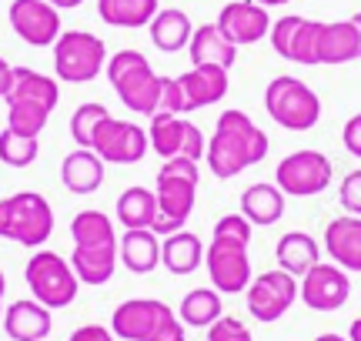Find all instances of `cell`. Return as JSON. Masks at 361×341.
<instances>
[{"mask_svg": "<svg viewBox=\"0 0 361 341\" xmlns=\"http://www.w3.org/2000/svg\"><path fill=\"white\" fill-rule=\"evenodd\" d=\"M268 151H271L268 134L261 131L245 111L228 107V111H221L214 134L207 137L204 164L218 181H231L238 174H245L247 168L261 164L268 158Z\"/></svg>", "mask_w": 361, "mask_h": 341, "instance_id": "obj_1", "label": "cell"}, {"mask_svg": "<svg viewBox=\"0 0 361 341\" xmlns=\"http://www.w3.org/2000/svg\"><path fill=\"white\" fill-rule=\"evenodd\" d=\"M351 20L358 24V34H361V11H358V13H351Z\"/></svg>", "mask_w": 361, "mask_h": 341, "instance_id": "obj_53", "label": "cell"}, {"mask_svg": "<svg viewBox=\"0 0 361 341\" xmlns=\"http://www.w3.org/2000/svg\"><path fill=\"white\" fill-rule=\"evenodd\" d=\"M207 341H255L251 328H247L241 318L234 315H221L211 328H207Z\"/></svg>", "mask_w": 361, "mask_h": 341, "instance_id": "obj_40", "label": "cell"}, {"mask_svg": "<svg viewBox=\"0 0 361 341\" xmlns=\"http://www.w3.org/2000/svg\"><path fill=\"white\" fill-rule=\"evenodd\" d=\"M338 201H341V208L361 218V168L345 174V181L338 184Z\"/></svg>", "mask_w": 361, "mask_h": 341, "instance_id": "obj_42", "label": "cell"}, {"mask_svg": "<svg viewBox=\"0 0 361 341\" xmlns=\"http://www.w3.org/2000/svg\"><path fill=\"white\" fill-rule=\"evenodd\" d=\"M228 74L224 67H214V64H201V67H191L180 74V87L188 94V107L191 111H201V107H211V104H221L228 97Z\"/></svg>", "mask_w": 361, "mask_h": 341, "instance_id": "obj_20", "label": "cell"}, {"mask_svg": "<svg viewBox=\"0 0 361 341\" xmlns=\"http://www.w3.org/2000/svg\"><path fill=\"white\" fill-rule=\"evenodd\" d=\"M224 315V298L214 288H194L188 291L178 304V318L184 321V328H211L218 318Z\"/></svg>", "mask_w": 361, "mask_h": 341, "instance_id": "obj_31", "label": "cell"}, {"mask_svg": "<svg viewBox=\"0 0 361 341\" xmlns=\"http://www.w3.org/2000/svg\"><path fill=\"white\" fill-rule=\"evenodd\" d=\"M204 268L211 278V288L221 294H245L255 278L247 244L224 241V237H211V244L204 248Z\"/></svg>", "mask_w": 361, "mask_h": 341, "instance_id": "obj_10", "label": "cell"}, {"mask_svg": "<svg viewBox=\"0 0 361 341\" xmlns=\"http://www.w3.org/2000/svg\"><path fill=\"white\" fill-rule=\"evenodd\" d=\"M71 341H114V331L104 328V325H80L71 335Z\"/></svg>", "mask_w": 361, "mask_h": 341, "instance_id": "obj_46", "label": "cell"}, {"mask_svg": "<svg viewBox=\"0 0 361 341\" xmlns=\"http://www.w3.org/2000/svg\"><path fill=\"white\" fill-rule=\"evenodd\" d=\"M4 291H7V278H4V271H0V298H4Z\"/></svg>", "mask_w": 361, "mask_h": 341, "instance_id": "obj_52", "label": "cell"}, {"mask_svg": "<svg viewBox=\"0 0 361 341\" xmlns=\"http://www.w3.org/2000/svg\"><path fill=\"white\" fill-rule=\"evenodd\" d=\"M13 34L30 44V47H54V40L61 37V11L51 7L47 0H11L7 7Z\"/></svg>", "mask_w": 361, "mask_h": 341, "instance_id": "obj_13", "label": "cell"}, {"mask_svg": "<svg viewBox=\"0 0 361 341\" xmlns=\"http://www.w3.org/2000/svg\"><path fill=\"white\" fill-rule=\"evenodd\" d=\"M71 268L80 285L101 288L117 271V248H74L71 251Z\"/></svg>", "mask_w": 361, "mask_h": 341, "instance_id": "obj_28", "label": "cell"}, {"mask_svg": "<svg viewBox=\"0 0 361 341\" xmlns=\"http://www.w3.org/2000/svg\"><path fill=\"white\" fill-rule=\"evenodd\" d=\"M298 298L308 304L311 311H338L351 298V278L338 264L318 261L311 271L298 278Z\"/></svg>", "mask_w": 361, "mask_h": 341, "instance_id": "obj_12", "label": "cell"}, {"mask_svg": "<svg viewBox=\"0 0 361 341\" xmlns=\"http://www.w3.org/2000/svg\"><path fill=\"white\" fill-rule=\"evenodd\" d=\"M111 118V111L97 101H87V104H80L74 114H71V137H74V144L78 147H90L94 144V134L101 128V120Z\"/></svg>", "mask_w": 361, "mask_h": 341, "instance_id": "obj_36", "label": "cell"}, {"mask_svg": "<svg viewBox=\"0 0 361 341\" xmlns=\"http://www.w3.org/2000/svg\"><path fill=\"white\" fill-rule=\"evenodd\" d=\"M114 214L121 228H154V218H157V197L151 187H124L117 194V204H114Z\"/></svg>", "mask_w": 361, "mask_h": 341, "instance_id": "obj_29", "label": "cell"}, {"mask_svg": "<svg viewBox=\"0 0 361 341\" xmlns=\"http://www.w3.org/2000/svg\"><path fill=\"white\" fill-rule=\"evenodd\" d=\"M168 311H174V308L157 302V298H130V302H121L114 308L111 331L121 341H147Z\"/></svg>", "mask_w": 361, "mask_h": 341, "instance_id": "obj_15", "label": "cell"}, {"mask_svg": "<svg viewBox=\"0 0 361 341\" xmlns=\"http://www.w3.org/2000/svg\"><path fill=\"white\" fill-rule=\"evenodd\" d=\"M0 328L7 331L11 341H47L54 328V318H51V308H44L40 302L34 298H20L4 308V321Z\"/></svg>", "mask_w": 361, "mask_h": 341, "instance_id": "obj_16", "label": "cell"}, {"mask_svg": "<svg viewBox=\"0 0 361 341\" xmlns=\"http://www.w3.org/2000/svg\"><path fill=\"white\" fill-rule=\"evenodd\" d=\"M104 164L97 151L90 147H78L71 151L64 161H61V181L71 194H94L104 184Z\"/></svg>", "mask_w": 361, "mask_h": 341, "instance_id": "obj_21", "label": "cell"}, {"mask_svg": "<svg viewBox=\"0 0 361 341\" xmlns=\"http://www.w3.org/2000/svg\"><path fill=\"white\" fill-rule=\"evenodd\" d=\"M147 341H188V335H184V321L178 318V311H168L164 315V321L154 328V335Z\"/></svg>", "mask_w": 361, "mask_h": 341, "instance_id": "obj_44", "label": "cell"}, {"mask_svg": "<svg viewBox=\"0 0 361 341\" xmlns=\"http://www.w3.org/2000/svg\"><path fill=\"white\" fill-rule=\"evenodd\" d=\"M54 111L44 104H30V101H7V128L27 137H40Z\"/></svg>", "mask_w": 361, "mask_h": 341, "instance_id": "obj_34", "label": "cell"}, {"mask_svg": "<svg viewBox=\"0 0 361 341\" xmlns=\"http://www.w3.org/2000/svg\"><path fill=\"white\" fill-rule=\"evenodd\" d=\"M71 237H74V248H117L114 221L104 211H94V208L74 214Z\"/></svg>", "mask_w": 361, "mask_h": 341, "instance_id": "obj_30", "label": "cell"}, {"mask_svg": "<svg viewBox=\"0 0 361 341\" xmlns=\"http://www.w3.org/2000/svg\"><path fill=\"white\" fill-rule=\"evenodd\" d=\"M204 261V241L194 235V231H174V235L161 237V264L168 268L171 275H194Z\"/></svg>", "mask_w": 361, "mask_h": 341, "instance_id": "obj_24", "label": "cell"}, {"mask_svg": "<svg viewBox=\"0 0 361 341\" xmlns=\"http://www.w3.org/2000/svg\"><path fill=\"white\" fill-rule=\"evenodd\" d=\"M157 111H168V114H191V107H188V94L180 87L178 78H161V107Z\"/></svg>", "mask_w": 361, "mask_h": 341, "instance_id": "obj_41", "label": "cell"}, {"mask_svg": "<svg viewBox=\"0 0 361 341\" xmlns=\"http://www.w3.org/2000/svg\"><path fill=\"white\" fill-rule=\"evenodd\" d=\"M104 70H107V80L121 97V104L141 118H154L161 107V74L141 51H130V47L117 51L114 57H107Z\"/></svg>", "mask_w": 361, "mask_h": 341, "instance_id": "obj_3", "label": "cell"}, {"mask_svg": "<svg viewBox=\"0 0 361 341\" xmlns=\"http://www.w3.org/2000/svg\"><path fill=\"white\" fill-rule=\"evenodd\" d=\"M54 235V208L37 191H17L0 197V237L24 248H40Z\"/></svg>", "mask_w": 361, "mask_h": 341, "instance_id": "obj_4", "label": "cell"}, {"mask_svg": "<svg viewBox=\"0 0 361 341\" xmlns=\"http://www.w3.org/2000/svg\"><path fill=\"white\" fill-rule=\"evenodd\" d=\"M341 141H345V151H348V154H355V158L361 161V114L348 118L345 131H341Z\"/></svg>", "mask_w": 361, "mask_h": 341, "instance_id": "obj_45", "label": "cell"}, {"mask_svg": "<svg viewBox=\"0 0 361 341\" xmlns=\"http://www.w3.org/2000/svg\"><path fill=\"white\" fill-rule=\"evenodd\" d=\"M51 7H57V11H74V7H80L84 0H47Z\"/></svg>", "mask_w": 361, "mask_h": 341, "instance_id": "obj_48", "label": "cell"}, {"mask_svg": "<svg viewBox=\"0 0 361 341\" xmlns=\"http://www.w3.org/2000/svg\"><path fill=\"white\" fill-rule=\"evenodd\" d=\"M314 341H348V338H341V335H318Z\"/></svg>", "mask_w": 361, "mask_h": 341, "instance_id": "obj_51", "label": "cell"}, {"mask_svg": "<svg viewBox=\"0 0 361 341\" xmlns=\"http://www.w3.org/2000/svg\"><path fill=\"white\" fill-rule=\"evenodd\" d=\"M264 107L271 120L284 131H311L322 120V97L311 91L305 80L281 74L264 87Z\"/></svg>", "mask_w": 361, "mask_h": 341, "instance_id": "obj_5", "label": "cell"}, {"mask_svg": "<svg viewBox=\"0 0 361 341\" xmlns=\"http://www.w3.org/2000/svg\"><path fill=\"white\" fill-rule=\"evenodd\" d=\"M331 178H335V168H331L328 154L311 151V147L291 151V154L281 158L278 161V168H274V184L281 187L284 197L322 194L324 187H331Z\"/></svg>", "mask_w": 361, "mask_h": 341, "instance_id": "obj_8", "label": "cell"}, {"mask_svg": "<svg viewBox=\"0 0 361 341\" xmlns=\"http://www.w3.org/2000/svg\"><path fill=\"white\" fill-rule=\"evenodd\" d=\"M197 181H201V168L191 158H171L161 164L154 178V197H157V218L154 231L157 237H168L180 231L194 211L197 201Z\"/></svg>", "mask_w": 361, "mask_h": 341, "instance_id": "obj_2", "label": "cell"}, {"mask_svg": "<svg viewBox=\"0 0 361 341\" xmlns=\"http://www.w3.org/2000/svg\"><path fill=\"white\" fill-rule=\"evenodd\" d=\"M157 11V0H97V17L107 27H147Z\"/></svg>", "mask_w": 361, "mask_h": 341, "instance_id": "obj_32", "label": "cell"}, {"mask_svg": "<svg viewBox=\"0 0 361 341\" xmlns=\"http://www.w3.org/2000/svg\"><path fill=\"white\" fill-rule=\"evenodd\" d=\"M318 27H322V20H308L305 17V24H301L298 40H295V54H291L295 64L318 67Z\"/></svg>", "mask_w": 361, "mask_h": 341, "instance_id": "obj_38", "label": "cell"}, {"mask_svg": "<svg viewBox=\"0 0 361 341\" xmlns=\"http://www.w3.org/2000/svg\"><path fill=\"white\" fill-rule=\"evenodd\" d=\"M251 231H255V224L247 221L245 214H224V218H218V224H214L211 237H224V241L251 244Z\"/></svg>", "mask_w": 361, "mask_h": 341, "instance_id": "obj_39", "label": "cell"}, {"mask_svg": "<svg viewBox=\"0 0 361 341\" xmlns=\"http://www.w3.org/2000/svg\"><path fill=\"white\" fill-rule=\"evenodd\" d=\"M24 281L34 302H40L44 308H71L78 302V291H80V281L74 275V268L67 258H61L57 251H34L30 261L24 268Z\"/></svg>", "mask_w": 361, "mask_h": 341, "instance_id": "obj_6", "label": "cell"}, {"mask_svg": "<svg viewBox=\"0 0 361 341\" xmlns=\"http://www.w3.org/2000/svg\"><path fill=\"white\" fill-rule=\"evenodd\" d=\"M274 258H278L281 271L301 278L305 271H311L314 264L322 261V244L308 231H284L278 237V244H274Z\"/></svg>", "mask_w": 361, "mask_h": 341, "instance_id": "obj_23", "label": "cell"}, {"mask_svg": "<svg viewBox=\"0 0 361 341\" xmlns=\"http://www.w3.org/2000/svg\"><path fill=\"white\" fill-rule=\"evenodd\" d=\"M204 131L194 124V120H188L184 124V144H180V158H191V161H201L204 158Z\"/></svg>", "mask_w": 361, "mask_h": 341, "instance_id": "obj_43", "label": "cell"}, {"mask_svg": "<svg viewBox=\"0 0 361 341\" xmlns=\"http://www.w3.org/2000/svg\"><path fill=\"white\" fill-rule=\"evenodd\" d=\"M247 302V315L261 321V325H271L291 311V304L298 302V278L281 271V268H271V271H261L258 278H251V285L245 291Z\"/></svg>", "mask_w": 361, "mask_h": 341, "instance_id": "obj_9", "label": "cell"}, {"mask_svg": "<svg viewBox=\"0 0 361 341\" xmlns=\"http://www.w3.org/2000/svg\"><path fill=\"white\" fill-rule=\"evenodd\" d=\"M261 7H284V4H291V0H255Z\"/></svg>", "mask_w": 361, "mask_h": 341, "instance_id": "obj_50", "label": "cell"}, {"mask_svg": "<svg viewBox=\"0 0 361 341\" xmlns=\"http://www.w3.org/2000/svg\"><path fill=\"white\" fill-rule=\"evenodd\" d=\"M40 154V141L37 137H27V134H17L11 128L0 131V161L7 168H30Z\"/></svg>", "mask_w": 361, "mask_h": 341, "instance_id": "obj_35", "label": "cell"}, {"mask_svg": "<svg viewBox=\"0 0 361 341\" xmlns=\"http://www.w3.org/2000/svg\"><path fill=\"white\" fill-rule=\"evenodd\" d=\"M348 341H361V318H355L348 328Z\"/></svg>", "mask_w": 361, "mask_h": 341, "instance_id": "obj_49", "label": "cell"}, {"mask_svg": "<svg viewBox=\"0 0 361 341\" xmlns=\"http://www.w3.org/2000/svg\"><path fill=\"white\" fill-rule=\"evenodd\" d=\"M214 24L234 47H247V44H258V40L268 37L271 17L268 7H261L255 0H231V4L221 7Z\"/></svg>", "mask_w": 361, "mask_h": 341, "instance_id": "obj_14", "label": "cell"}, {"mask_svg": "<svg viewBox=\"0 0 361 341\" xmlns=\"http://www.w3.org/2000/svg\"><path fill=\"white\" fill-rule=\"evenodd\" d=\"M0 321H4V298H0Z\"/></svg>", "mask_w": 361, "mask_h": 341, "instance_id": "obj_54", "label": "cell"}, {"mask_svg": "<svg viewBox=\"0 0 361 341\" xmlns=\"http://www.w3.org/2000/svg\"><path fill=\"white\" fill-rule=\"evenodd\" d=\"M147 30H151V44H154L157 51L178 54L191 44L194 24L184 11H178V7H164V11H157L154 17H151Z\"/></svg>", "mask_w": 361, "mask_h": 341, "instance_id": "obj_25", "label": "cell"}, {"mask_svg": "<svg viewBox=\"0 0 361 341\" xmlns=\"http://www.w3.org/2000/svg\"><path fill=\"white\" fill-rule=\"evenodd\" d=\"M107 67V44L90 30H64L54 40V74L67 84H90Z\"/></svg>", "mask_w": 361, "mask_h": 341, "instance_id": "obj_7", "label": "cell"}, {"mask_svg": "<svg viewBox=\"0 0 361 341\" xmlns=\"http://www.w3.org/2000/svg\"><path fill=\"white\" fill-rule=\"evenodd\" d=\"M361 57V34L355 20H322L318 27V64L338 67Z\"/></svg>", "mask_w": 361, "mask_h": 341, "instance_id": "obj_17", "label": "cell"}, {"mask_svg": "<svg viewBox=\"0 0 361 341\" xmlns=\"http://www.w3.org/2000/svg\"><path fill=\"white\" fill-rule=\"evenodd\" d=\"M117 261L130 275H151L161 264V237L151 228H124L117 237Z\"/></svg>", "mask_w": 361, "mask_h": 341, "instance_id": "obj_19", "label": "cell"}, {"mask_svg": "<svg viewBox=\"0 0 361 341\" xmlns=\"http://www.w3.org/2000/svg\"><path fill=\"white\" fill-rule=\"evenodd\" d=\"M11 84H13V67L0 57V101L7 97V91H11Z\"/></svg>", "mask_w": 361, "mask_h": 341, "instance_id": "obj_47", "label": "cell"}, {"mask_svg": "<svg viewBox=\"0 0 361 341\" xmlns=\"http://www.w3.org/2000/svg\"><path fill=\"white\" fill-rule=\"evenodd\" d=\"M184 124L188 118H178V114H168V111H157L151 118V131H147V144L157 158H178L180 144H184Z\"/></svg>", "mask_w": 361, "mask_h": 341, "instance_id": "obj_33", "label": "cell"}, {"mask_svg": "<svg viewBox=\"0 0 361 341\" xmlns=\"http://www.w3.org/2000/svg\"><path fill=\"white\" fill-rule=\"evenodd\" d=\"M4 101H30V104H44L47 111H54L61 101V87L54 78L40 74L34 67H13V84Z\"/></svg>", "mask_w": 361, "mask_h": 341, "instance_id": "obj_27", "label": "cell"}, {"mask_svg": "<svg viewBox=\"0 0 361 341\" xmlns=\"http://www.w3.org/2000/svg\"><path fill=\"white\" fill-rule=\"evenodd\" d=\"M90 151H97L104 164H137L151 151V144H147V131H144L141 124L121 120L111 114V118L101 120Z\"/></svg>", "mask_w": 361, "mask_h": 341, "instance_id": "obj_11", "label": "cell"}, {"mask_svg": "<svg viewBox=\"0 0 361 341\" xmlns=\"http://www.w3.org/2000/svg\"><path fill=\"white\" fill-rule=\"evenodd\" d=\"M188 57H191V67L214 64V67L231 70L234 61H238V47L221 34L218 24H201V27H194L191 44H188Z\"/></svg>", "mask_w": 361, "mask_h": 341, "instance_id": "obj_22", "label": "cell"}, {"mask_svg": "<svg viewBox=\"0 0 361 341\" xmlns=\"http://www.w3.org/2000/svg\"><path fill=\"white\" fill-rule=\"evenodd\" d=\"M324 251L331 264L345 271H361V218L341 214L324 228Z\"/></svg>", "mask_w": 361, "mask_h": 341, "instance_id": "obj_18", "label": "cell"}, {"mask_svg": "<svg viewBox=\"0 0 361 341\" xmlns=\"http://www.w3.org/2000/svg\"><path fill=\"white\" fill-rule=\"evenodd\" d=\"M241 214H245L255 228L278 224L284 214L281 187H278V184H268V181H258V184H251V187H245V194H241Z\"/></svg>", "mask_w": 361, "mask_h": 341, "instance_id": "obj_26", "label": "cell"}, {"mask_svg": "<svg viewBox=\"0 0 361 341\" xmlns=\"http://www.w3.org/2000/svg\"><path fill=\"white\" fill-rule=\"evenodd\" d=\"M301 24H305V17H301V13H284V17H278V20H271L268 40H271V47H274V54H278V57L291 61Z\"/></svg>", "mask_w": 361, "mask_h": 341, "instance_id": "obj_37", "label": "cell"}]
</instances>
